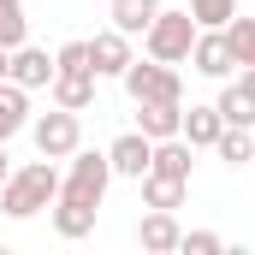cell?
I'll list each match as a JSON object with an SVG mask.
<instances>
[{"label": "cell", "instance_id": "27", "mask_svg": "<svg viewBox=\"0 0 255 255\" xmlns=\"http://www.w3.org/2000/svg\"><path fill=\"white\" fill-rule=\"evenodd\" d=\"M6 172H12V160H6V142H0V184H6Z\"/></svg>", "mask_w": 255, "mask_h": 255}, {"label": "cell", "instance_id": "24", "mask_svg": "<svg viewBox=\"0 0 255 255\" xmlns=\"http://www.w3.org/2000/svg\"><path fill=\"white\" fill-rule=\"evenodd\" d=\"M54 71H95L89 65V42H65L60 54H54Z\"/></svg>", "mask_w": 255, "mask_h": 255}, {"label": "cell", "instance_id": "25", "mask_svg": "<svg viewBox=\"0 0 255 255\" xmlns=\"http://www.w3.org/2000/svg\"><path fill=\"white\" fill-rule=\"evenodd\" d=\"M178 250H190V255H220V250H226V238H220V232H184Z\"/></svg>", "mask_w": 255, "mask_h": 255}, {"label": "cell", "instance_id": "1", "mask_svg": "<svg viewBox=\"0 0 255 255\" xmlns=\"http://www.w3.org/2000/svg\"><path fill=\"white\" fill-rule=\"evenodd\" d=\"M54 196H60V172H54V160L42 154V160L6 172V184H0V214H6V220H30V214L54 208Z\"/></svg>", "mask_w": 255, "mask_h": 255}, {"label": "cell", "instance_id": "28", "mask_svg": "<svg viewBox=\"0 0 255 255\" xmlns=\"http://www.w3.org/2000/svg\"><path fill=\"white\" fill-rule=\"evenodd\" d=\"M6 65H12V48H0V77H6Z\"/></svg>", "mask_w": 255, "mask_h": 255}, {"label": "cell", "instance_id": "18", "mask_svg": "<svg viewBox=\"0 0 255 255\" xmlns=\"http://www.w3.org/2000/svg\"><path fill=\"white\" fill-rule=\"evenodd\" d=\"M214 154H220L226 166H250L255 160V130L250 125H226L220 136H214Z\"/></svg>", "mask_w": 255, "mask_h": 255}, {"label": "cell", "instance_id": "11", "mask_svg": "<svg viewBox=\"0 0 255 255\" xmlns=\"http://www.w3.org/2000/svg\"><path fill=\"white\" fill-rule=\"evenodd\" d=\"M178 238H184V226H178V214H172V208H148V214H142V226H136V244H142V250H154V255L178 250Z\"/></svg>", "mask_w": 255, "mask_h": 255}, {"label": "cell", "instance_id": "23", "mask_svg": "<svg viewBox=\"0 0 255 255\" xmlns=\"http://www.w3.org/2000/svg\"><path fill=\"white\" fill-rule=\"evenodd\" d=\"M226 42H232L238 65H255V18H232L226 24Z\"/></svg>", "mask_w": 255, "mask_h": 255}, {"label": "cell", "instance_id": "14", "mask_svg": "<svg viewBox=\"0 0 255 255\" xmlns=\"http://www.w3.org/2000/svg\"><path fill=\"white\" fill-rule=\"evenodd\" d=\"M196 166V148L184 142V136H160L154 142V160H148V172H166V178H190Z\"/></svg>", "mask_w": 255, "mask_h": 255}, {"label": "cell", "instance_id": "7", "mask_svg": "<svg viewBox=\"0 0 255 255\" xmlns=\"http://www.w3.org/2000/svg\"><path fill=\"white\" fill-rule=\"evenodd\" d=\"M136 60L130 54V36L125 30H101V36H89V65H95V77H125V65Z\"/></svg>", "mask_w": 255, "mask_h": 255}, {"label": "cell", "instance_id": "12", "mask_svg": "<svg viewBox=\"0 0 255 255\" xmlns=\"http://www.w3.org/2000/svg\"><path fill=\"white\" fill-rule=\"evenodd\" d=\"M48 95H54V107H71V113H83V107L95 101V71H54Z\"/></svg>", "mask_w": 255, "mask_h": 255}, {"label": "cell", "instance_id": "19", "mask_svg": "<svg viewBox=\"0 0 255 255\" xmlns=\"http://www.w3.org/2000/svg\"><path fill=\"white\" fill-rule=\"evenodd\" d=\"M220 130H226L220 107H190V113H184V130H178V136H184L190 148H214V136H220Z\"/></svg>", "mask_w": 255, "mask_h": 255}, {"label": "cell", "instance_id": "10", "mask_svg": "<svg viewBox=\"0 0 255 255\" xmlns=\"http://www.w3.org/2000/svg\"><path fill=\"white\" fill-rule=\"evenodd\" d=\"M136 130H142L148 142L178 136V130H184V101H136Z\"/></svg>", "mask_w": 255, "mask_h": 255}, {"label": "cell", "instance_id": "4", "mask_svg": "<svg viewBox=\"0 0 255 255\" xmlns=\"http://www.w3.org/2000/svg\"><path fill=\"white\" fill-rule=\"evenodd\" d=\"M125 89H130V101H184V77L166 60H130Z\"/></svg>", "mask_w": 255, "mask_h": 255}, {"label": "cell", "instance_id": "2", "mask_svg": "<svg viewBox=\"0 0 255 255\" xmlns=\"http://www.w3.org/2000/svg\"><path fill=\"white\" fill-rule=\"evenodd\" d=\"M196 30H202V24L190 18V6H160V12H154V24L142 30V48H148V60L184 65V60H190Z\"/></svg>", "mask_w": 255, "mask_h": 255}, {"label": "cell", "instance_id": "5", "mask_svg": "<svg viewBox=\"0 0 255 255\" xmlns=\"http://www.w3.org/2000/svg\"><path fill=\"white\" fill-rule=\"evenodd\" d=\"M30 136H36V148H42L48 160H71V148L83 142V125H77L71 107H54V113H42V119L30 125Z\"/></svg>", "mask_w": 255, "mask_h": 255}, {"label": "cell", "instance_id": "8", "mask_svg": "<svg viewBox=\"0 0 255 255\" xmlns=\"http://www.w3.org/2000/svg\"><path fill=\"white\" fill-rule=\"evenodd\" d=\"M148 160H154V142H148L142 130L113 136V148H107V166H113V178H142V172H148Z\"/></svg>", "mask_w": 255, "mask_h": 255}, {"label": "cell", "instance_id": "15", "mask_svg": "<svg viewBox=\"0 0 255 255\" xmlns=\"http://www.w3.org/2000/svg\"><path fill=\"white\" fill-rule=\"evenodd\" d=\"M48 214H54V232L77 244V238H89V232H95V214H101V208H83V202H65V196H54V208H48Z\"/></svg>", "mask_w": 255, "mask_h": 255}, {"label": "cell", "instance_id": "9", "mask_svg": "<svg viewBox=\"0 0 255 255\" xmlns=\"http://www.w3.org/2000/svg\"><path fill=\"white\" fill-rule=\"evenodd\" d=\"M6 77H12V83H24V89H48V83H54V54H48V48L18 42V48H12V65H6Z\"/></svg>", "mask_w": 255, "mask_h": 255}, {"label": "cell", "instance_id": "26", "mask_svg": "<svg viewBox=\"0 0 255 255\" xmlns=\"http://www.w3.org/2000/svg\"><path fill=\"white\" fill-rule=\"evenodd\" d=\"M238 83H244V95L255 101V65H238Z\"/></svg>", "mask_w": 255, "mask_h": 255}, {"label": "cell", "instance_id": "21", "mask_svg": "<svg viewBox=\"0 0 255 255\" xmlns=\"http://www.w3.org/2000/svg\"><path fill=\"white\" fill-rule=\"evenodd\" d=\"M30 36V12H24V0H0V48H18Z\"/></svg>", "mask_w": 255, "mask_h": 255}, {"label": "cell", "instance_id": "22", "mask_svg": "<svg viewBox=\"0 0 255 255\" xmlns=\"http://www.w3.org/2000/svg\"><path fill=\"white\" fill-rule=\"evenodd\" d=\"M190 18L202 30H226V24L238 18V0H190Z\"/></svg>", "mask_w": 255, "mask_h": 255}, {"label": "cell", "instance_id": "20", "mask_svg": "<svg viewBox=\"0 0 255 255\" xmlns=\"http://www.w3.org/2000/svg\"><path fill=\"white\" fill-rule=\"evenodd\" d=\"M214 107H220V119H226V125H250V130H255V101L244 95V83H226Z\"/></svg>", "mask_w": 255, "mask_h": 255}, {"label": "cell", "instance_id": "16", "mask_svg": "<svg viewBox=\"0 0 255 255\" xmlns=\"http://www.w3.org/2000/svg\"><path fill=\"white\" fill-rule=\"evenodd\" d=\"M154 12H160V0H113V6H107L113 30H125V36H142V30L154 24Z\"/></svg>", "mask_w": 255, "mask_h": 255}, {"label": "cell", "instance_id": "6", "mask_svg": "<svg viewBox=\"0 0 255 255\" xmlns=\"http://www.w3.org/2000/svg\"><path fill=\"white\" fill-rule=\"evenodd\" d=\"M190 65L202 71V77H232V71H238V54H232L226 30H196V42H190Z\"/></svg>", "mask_w": 255, "mask_h": 255}, {"label": "cell", "instance_id": "13", "mask_svg": "<svg viewBox=\"0 0 255 255\" xmlns=\"http://www.w3.org/2000/svg\"><path fill=\"white\" fill-rule=\"evenodd\" d=\"M24 125H30V89L12 83V77H0V142L18 136Z\"/></svg>", "mask_w": 255, "mask_h": 255}, {"label": "cell", "instance_id": "3", "mask_svg": "<svg viewBox=\"0 0 255 255\" xmlns=\"http://www.w3.org/2000/svg\"><path fill=\"white\" fill-rule=\"evenodd\" d=\"M107 184H113V166H107V154H95V148H71V172L60 178V196L65 202H83V208H101L107 202Z\"/></svg>", "mask_w": 255, "mask_h": 255}, {"label": "cell", "instance_id": "17", "mask_svg": "<svg viewBox=\"0 0 255 255\" xmlns=\"http://www.w3.org/2000/svg\"><path fill=\"white\" fill-rule=\"evenodd\" d=\"M136 184L148 208H184V190H190V178H166V172H142Z\"/></svg>", "mask_w": 255, "mask_h": 255}]
</instances>
